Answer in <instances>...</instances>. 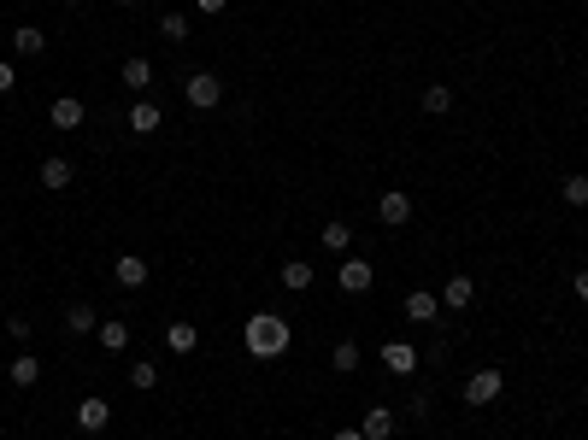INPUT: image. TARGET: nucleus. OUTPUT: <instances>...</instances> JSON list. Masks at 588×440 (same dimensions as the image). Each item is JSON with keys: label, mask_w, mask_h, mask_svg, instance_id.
I'll use <instances>...</instances> for the list:
<instances>
[{"label": "nucleus", "mask_w": 588, "mask_h": 440, "mask_svg": "<svg viewBox=\"0 0 588 440\" xmlns=\"http://www.w3.org/2000/svg\"><path fill=\"white\" fill-rule=\"evenodd\" d=\"M289 347H294L289 318H277V311H254V318H247V358L271 364V358H283Z\"/></svg>", "instance_id": "nucleus-1"}, {"label": "nucleus", "mask_w": 588, "mask_h": 440, "mask_svg": "<svg viewBox=\"0 0 588 440\" xmlns=\"http://www.w3.org/2000/svg\"><path fill=\"white\" fill-rule=\"evenodd\" d=\"M500 394H506V376H500L494 364H483V370H471V376H465V406H477V411H483V406H494Z\"/></svg>", "instance_id": "nucleus-2"}, {"label": "nucleus", "mask_w": 588, "mask_h": 440, "mask_svg": "<svg viewBox=\"0 0 588 440\" xmlns=\"http://www.w3.org/2000/svg\"><path fill=\"white\" fill-rule=\"evenodd\" d=\"M183 100H189L194 112H212V106H218V100H224V83L212 77V71H194V77L183 83Z\"/></svg>", "instance_id": "nucleus-3"}, {"label": "nucleus", "mask_w": 588, "mask_h": 440, "mask_svg": "<svg viewBox=\"0 0 588 440\" xmlns=\"http://www.w3.org/2000/svg\"><path fill=\"white\" fill-rule=\"evenodd\" d=\"M377 218L389 223V230H406V223H412V194H406V188H389V194L377 200Z\"/></svg>", "instance_id": "nucleus-4"}, {"label": "nucleus", "mask_w": 588, "mask_h": 440, "mask_svg": "<svg viewBox=\"0 0 588 440\" xmlns=\"http://www.w3.org/2000/svg\"><path fill=\"white\" fill-rule=\"evenodd\" d=\"M371 282H377L371 259H342V294H371Z\"/></svg>", "instance_id": "nucleus-5"}, {"label": "nucleus", "mask_w": 588, "mask_h": 440, "mask_svg": "<svg viewBox=\"0 0 588 440\" xmlns=\"http://www.w3.org/2000/svg\"><path fill=\"white\" fill-rule=\"evenodd\" d=\"M118 83L130 88V94H142V100H147V88H154V59L130 54V59H124V71H118Z\"/></svg>", "instance_id": "nucleus-6"}, {"label": "nucleus", "mask_w": 588, "mask_h": 440, "mask_svg": "<svg viewBox=\"0 0 588 440\" xmlns=\"http://www.w3.org/2000/svg\"><path fill=\"white\" fill-rule=\"evenodd\" d=\"M47 118H54V130H83V118H89V106H83L77 94H59L54 106H47Z\"/></svg>", "instance_id": "nucleus-7"}, {"label": "nucleus", "mask_w": 588, "mask_h": 440, "mask_svg": "<svg viewBox=\"0 0 588 440\" xmlns=\"http://www.w3.org/2000/svg\"><path fill=\"white\" fill-rule=\"evenodd\" d=\"M106 423H112V406H106V399H100V394L77 399V429H83V435H100V429H106Z\"/></svg>", "instance_id": "nucleus-8"}, {"label": "nucleus", "mask_w": 588, "mask_h": 440, "mask_svg": "<svg viewBox=\"0 0 588 440\" xmlns=\"http://www.w3.org/2000/svg\"><path fill=\"white\" fill-rule=\"evenodd\" d=\"M112 276H118V288H147V259L142 253H124V259H112Z\"/></svg>", "instance_id": "nucleus-9"}, {"label": "nucleus", "mask_w": 588, "mask_h": 440, "mask_svg": "<svg viewBox=\"0 0 588 440\" xmlns=\"http://www.w3.org/2000/svg\"><path fill=\"white\" fill-rule=\"evenodd\" d=\"M383 364H389V376H412L418 370V347L412 341H383Z\"/></svg>", "instance_id": "nucleus-10"}, {"label": "nucleus", "mask_w": 588, "mask_h": 440, "mask_svg": "<svg viewBox=\"0 0 588 440\" xmlns=\"http://www.w3.org/2000/svg\"><path fill=\"white\" fill-rule=\"evenodd\" d=\"M435 311H442V299L430 288H412L406 294V323H435Z\"/></svg>", "instance_id": "nucleus-11"}, {"label": "nucleus", "mask_w": 588, "mask_h": 440, "mask_svg": "<svg viewBox=\"0 0 588 440\" xmlns=\"http://www.w3.org/2000/svg\"><path fill=\"white\" fill-rule=\"evenodd\" d=\"M359 435H365V440H389L394 435V411L389 406H371L365 417H359Z\"/></svg>", "instance_id": "nucleus-12"}, {"label": "nucleus", "mask_w": 588, "mask_h": 440, "mask_svg": "<svg viewBox=\"0 0 588 440\" xmlns=\"http://www.w3.org/2000/svg\"><path fill=\"white\" fill-rule=\"evenodd\" d=\"M71 176H77V171H71V159H42V171H35V182H42V188H54V194H59V188H71Z\"/></svg>", "instance_id": "nucleus-13"}, {"label": "nucleus", "mask_w": 588, "mask_h": 440, "mask_svg": "<svg viewBox=\"0 0 588 440\" xmlns=\"http://www.w3.org/2000/svg\"><path fill=\"white\" fill-rule=\"evenodd\" d=\"M130 130H135V135H154V130H165V112H159L154 100H135V106H130Z\"/></svg>", "instance_id": "nucleus-14"}, {"label": "nucleus", "mask_w": 588, "mask_h": 440, "mask_svg": "<svg viewBox=\"0 0 588 440\" xmlns=\"http://www.w3.org/2000/svg\"><path fill=\"white\" fill-rule=\"evenodd\" d=\"M471 299H477V282H471V276H447V288H442V306H447V311H465Z\"/></svg>", "instance_id": "nucleus-15"}, {"label": "nucleus", "mask_w": 588, "mask_h": 440, "mask_svg": "<svg viewBox=\"0 0 588 440\" xmlns=\"http://www.w3.org/2000/svg\"><path fill=\"white\" fill-rule=\"evenodd\" d=\"M12 54H24V59L47 54V30H35V24H18V30H12Z\"/></svg>", "instance_id": "nucleus-16"}, {"label": "nucleus", "mask_w": 588, "mask_h": 440, "mask_svg": "<svg viewBox=\"0 0 588 440\" xmlns=\"http://www.w3.org/2000/svg\"><path fill=\"white\" fill-rule=\"evenodd\" d=\"M95 341L106 347V352H124V347H130V323H124V318H100Z\"/></svg>", "instance_id": "nucleus-17"}, {"label": "nucleus", "mask_w": 588, "mask_h": 440, "mask_svg": "<svg viewBox=\"0 0 588 440\" xmlns=\"http://www.w3.org/2000/svg\"><path fill=\"white\" fill-rule=\"evenodd\" d=\"M277 282L289 288V294H306V288H312V264H306V259H289V264L277 270Z\"/></svg>", "instance_id": "nucleus-18"}, {"label": "nucleus", "mask_w": 588, "mask_h": 440, "mask_svg": "<svg viewBox=\"0 0 588 440\" xmlns=\"http://www.w3.org/2000/svg\"><path fill=\"white\" fill-rule=\"evenodd\" d=\"M42 382V358H35V352H18V358H12V387H35Z\"/></svg>", "instance_id": "nucleus-19"}, {"label": "nucleus", "mask_w": 588, "mask_h": 440, "mask_svg": "<svg viewBox=\"0 0 588 440\" xmlns=\"http://www.w3.org/2000/svg\"><path fill=\"white\" fill-rule=\"evenodd\" d=\"M418 106L430 112V118H442V112H453V88H447V83H430V88L418 94Z\"/></svg>", "instance_id": "nucleus-20"}, {"label": "nucleus", "mask_w": 588, "mask_h": 440, "mask_svg": "<svg viewBox=\"0 0 588 440\" xmlns=\"http://www.w3.org/2000/svg\"><path fill=\"white\" fill-rule=\"evenodd\" d=\"M165 347H171V352H194V347H200V329H194L189 318H177V323L165 329Z\"/></svg>", "instance_id": "nucleus-21"}, {"label": "nucleus", "mask_w": 588, "mask_h": 440, "mask_svg": "<svg viewBox=\"0 0 588 440\" xmlns=\"http://www.w3.org/2000/svg\"><path fill=\"white\" fill-rule=\"evenodd\" d=\"M318 241H324V253H347L354 247V223H324Z\"/></svg>", "instance_id": "nucleus-22"}, {"label": "nucleus", "mask_w": 588, "mask_h": 440, "mask_svg": "<svg viewBox=\"0 0 588 440\" xmlns=\"http://www.w3.org/2000/svg\"><path fill=\"white\" fill-rule=\"evenodd\" d=\"M65 329H71V335H95V329H100V311H95V306H83V299H77V306L65 311Z\"/></svg>", "instance_id": "nucleus-23"}, {"label": "nucleus", "mask_w": 588, "mask_h": 440, "mask_svg": "<svg viewBox=\"0 0 588 440\" xmlns=\"http://www.w3.org/2000/svg\"><path fill=\"white\" fill-rule=\"evenodd\" d=\"M159 35H165L171 47H177V42H189V18H183V12H165V18H159Z\"/></svg>", "instance_id": "nucleus-24"}, {"label": "nucleus", "mask_w": 588, "mask_h": 440, "mask_svg": "<svg viewBox=\"0 0 588 440\" xmlns=\"http://www.w3.org/2000/svg\"><path fill=\"white\" fill-rule=\"evenodd\" d=\"M130 387L135 394H154L159 387V364H130Z\"/></svg>", "instance_id": "nucleus-25"}, {"label": "nucleus", "mask_w": 588, "mask_h": 440, "mask_svg": "<svg viewBox=\"0 0 588 440\" xmlns=\"http://www.w3.org/2000/svg\"><path fill=\"white\" fill-rule=\"evenodd\" d=\"M559 200H565V206H588V176H565V182H559Z\"/></svg>", "instance_id": "nucleus-26"}, {"label": "nucleus", "mask_w": 588, "mask_h": 440, "mask_svg": "<svg viewBox=\"0 0 588 440\" xmlns=\"http://www.w3.org/2000/svg\"><path fill=\"white\" fill-rule=\"evenodd\" d=\"M335 370H359V341H342V347H335Z\"/></svg>", "instance_id": "nucleus-27"}, {"label": "nucleus", "mask_w": 588, "mask_h": 440, "mask_svg": "<svg viewBox=\"0 0 588 440\" xmlns=\"http://www.w3.org/2000/svg\"><path fill=\"white\" fill-rule=\"evenodd\" d=\"M6 335L24 347V341H30V318H6Z\"/></svg>", "instance_id": "nucleus-28"}, {"label": "nucleus", "mask_w": 588, "mask_h": 440, "mask_svg": "<svg viewBox=\"0 0 588 440\" xmlns=\"http://www.w3.org/2000/svg\"><path fill=\"white\" fill-rule=\"evenodd\" d=\"M12 88H18V77H12V65L0 59V94H12Z\"/></svg>", "instance_id": "nucleus-29"}, {"label": "nucleus", "mask_w": 588, "mask_h": 440, "mask_svg": "<svg viewBox=\"0 0 588 440\" xmlns=\"http://www.w3.org/2000/svg\"><path fill=\"white\" fill-rule=\"evenodd\" d=\"M224 6H230V0H200V18H218Z\"/></svg>", "instance_id": "nucleus-30"}, {"label": "nucleus", "mask_w": 588, "mask_h": 440, "mask_svg": "<svg viewBox=\"0 0 588 440\" xmlns=\"http://www.w3.org/2000/svg\"><path fill=\"white\" fill-rule=\"evenodd\" d=\"M571 288H577V299L588 306V270H577V276H571Z\"/></svg>", "instance_id": "nucleus-31"}, {"label": "nucleus", "mask_w": 588, "mask_h": 440, "mask_svg": "<svg viewBox=\"0 0 588 440\" xmlns=\"http://www.w3.org/2000/svg\"><path fill=\"white\" fill-rule=\"evenodd\" d=\"M330 440H365V435H359V429H335Z\"/></svg>", "instance_id": "nucleus-32"}, {"label": "nucleus", "mask_w": 588, "mask_h": 440, "mask_svg": "<svg viewBox=\"0 0 588 440\" xmlns=\"http://www.w3.org/2000/svg\"><path fill=\"white\" fill-rule=\"evenodd\" d=\"M0 440H6V423H0Z\"/></svg>", "instance_id": "nucleus-33"}, {"label": "nucleus", "mask_w": 588, "mask_h": 440, "mask_svg": "<svg viewBox=\"0 0 588 440\" xmlns=\"http://www.w3.org/2000/svg\"><path fill=\"white\" fill-rule=\"evenodd\" d=\"M65 6H83V0H65Z\"/></svg>", "instance_id": "nucleus-34"}, {"label": "nucleus", "mask_w": 588, "mask_h": 440, "mask_svg": "<svg viewBox=\"0 0 588 440\" xmlns=\"http://www.w3.org/2000/svg\"><path fill=\"white\" fill-rule=\"evenodd\" d=\"M118 6H135V0H118Z\"/></svg>", "instance_id": "nucleus-35"}, {"label": "nucleus", "mask_w": 588, "mask_h": 440, "mask_svg": "<svg viewBox=\"0 0 588 440\" xmlns=\"http://www.w3.org/2000/svg\"><path fill=\"white\" fill-rule=\"evenodd\" d=\"M30 6H35V0H30Z\"/></svg>", "instance_id": "nucleus-36"}]
</instances>
